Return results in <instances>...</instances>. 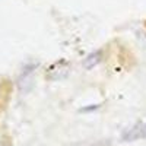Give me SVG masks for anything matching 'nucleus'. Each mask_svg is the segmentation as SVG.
Listing matches in <instances>:
<instances>
[{"label": "nucleus", "instance_id": "nucleus-1", "mask_svg": "<svg viewBox=\"0 0 146 146\" xmlns=\"http://www.w3.org/2000/svg\"><path fill=\"white\" fill-rule=\"evenodd\" d=\"M101 60V53H94V54H91L88 58H85V63H83V66L86 67V69H92L96 63H98Z\"/></svg>", "mask_w": 146, "mask_h": 146}, {"label": "nucleus", "instance_id": "nucleus-2", "mask_svg": "<svg viewBox=\"0 0 146 146\" xmlns=\"http://www.w3.org/2000/svg\"><path fill=\"white\" fill-rule=\"evenodd\" d=\"M145 27H146V22H145Z\"/></svg>", "mask_w": 146, "mask_h": 146}]
</instances>
